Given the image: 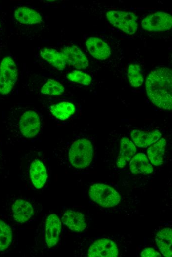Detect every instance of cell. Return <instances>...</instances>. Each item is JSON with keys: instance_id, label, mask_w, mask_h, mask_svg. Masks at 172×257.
Returning a JSON list of instances; mask_svg holds the SVG:
<instances>
[{"instance_id": "1", "label": "cell", "mask_w": 172, "mask_h": 257, "mask_svg": "<svg viewBox=\"0 0 172 257\" xmlns=\"http://www.w3.org/2000/svg\"><path fill=\"white\" fill-rule=\"evenodd\" d=\"M172 73L168 68L156 69L149 74L145 83L150 100L158 107L167 110L172 108Z\"/></svg>"}, {"instance_id": "2", "label": "cell", "mask_w": 172, "mask_h": 257, "mask_svg": "<svg viewBox=\"0 0 172 257\" xmlns=\"http://www.w3.org/2000/svg\"><path fill=\"white\" fill-rule=\"evenodd\" d=\"M93 149L92 143L87 139H78L72 144L68 153L71 164L77 169L88 167L93 158Z\"/></svg>"}, {"instance_id": "3", "label": "cell", "mask_w": 172, "mask_h": 257, "mask_svg": "<svg viewBox=\"0 0 172 257\" xmlns=\"http://www.w3.org/2000/svg\"><path fill=\"white\" fill-rule=\"evenodd\" d=\"M88 194L92 201L103 207H114L120 201V195L116 190L102 183L92 185Z\"/></svg>"}, {"instance_id": "4", "label": "cell", "mask_w": 172, "mask_h": 257, "mask_svg": "<svg viewBox=\"0 0 172 257\" xmlns=\"http://www.w3.org/2000/svg\"><path fill=\"white\" fill-rule=\"evenodd\" d=\"M109 22L124 32L132 35L138 27L137 16L132 12L123 11H110L106 13Z\"/></svg>"}, {"instance_id": "5", "label": "cell", "mask_w": 172, "mask_h": 257, "mask_svg": "<svg viewBox=\"0 0 172 257\" xmlns=\"http://www.w3.org/2000/svg\"><path fill=\"white\" fill-rule=\"evenodd\" d=\"M17 69L14 60L4 57L0 65V94L6 95L12 90L17 77Z\"/></svg>"}, {"instance_id": "6", "label": "cell", "mask_w": 172, "mask_h": 257, "mask_svg": "<svg viewBox=\"0 0 172 257\" xmlns=\"http://www.w3.org/2000/svg\"><path fill=\"white\" fill-rule=\"evenodd\" d=\"M18 125L22 135L27 138H32L37 136L40 131L41 119L35 111L28 110L20 116Z\"/></svg>"}, {"instance_id": "7", "label": "cell", "mask_w": 172, "mask_h": 257, "mask_svg": "<svg viewBox=\"0 0 172 257\" xmlns=\"http://www.w3.org/2000/svg\"><path fill=\"white\" fill-rule=\"evenodd\" d=\"M141 26L144 29L148 31L168 30L172 26V16L165 12H156L146 16L142 21Z\"/></svg>"}, {"instance_id": "8", "label": "cell", "mask_w": 172, "mask_h": 257, "mask_svg": "<svg viewBox=\"0 0 172 257\" xmlns=\"http://www.w3.org/2000/svg\"><path fill=\"white\" fill-rule=\"evenodd\" d=\"M87 255L90 257H116L118 249L112 240L102 238L95 241L89 248Z\"/></svg>"}, {"instance_id": "9", "label": "cell", "mask_w": 172, "mask_h": 257, "mask_svg": "<svg viewBox=\"0 0 172 257\" xmlns=\"http://www.w3.org/2000/svg\"><path fill=\"white\" fill-rule=\"evenodd\" d=\"M60 52L66 63L77 69H85L88 66V60L86 56L76 46H65L61 49Z\"/></svg>"}, {"instance_id": "10", "label": "cell", "mask_w": 172, "mask_h": 257, "mask_svg": "<svg viewBox=\"0 0 172 257\" xmlns=\"http://www.w3.org/2000/svg\"><path fill=\"white\" fill-rule=\"evenodd\" d=\"M61 230V222L55 214H49L45 221V240L48 248L55 246L58 242Z\"/></svg>"}, {"instance_id": "11", "label": "cell", "mask_w": 172, "mask_h": 257, "mask_svg": "<svg viewBox=\"0 0 172 257\" xmlns=\"http://www.w3.org/2000/svg\"><path fill=\"white\" fill-rule=\"evenodd\" d=\"M86 44L90 54L96 59L105 60L111 55L110 47L107 43L99 38H89L86 41Z\"/></svg>"}, {"instance_id": "12", "label": "cell", "mask_w": 172, "mask_h": 257, "mask_svg": "<svg viewBox=\"0 0 172 257\" xmlns=\"http://www.w3.org/2000/svg\"><path fill=\"white\" fill-rule=\"evenodd\" d=\"M61 219L64 225L74 232H82L86 226L84 215L78 211L71 210L66 211Z\"/></svg>"}, {"instance_id": "13", "label": "cell", "mask_w": 172, "mask_h": 257, "mask_svg": "<svg viewBox=\"0 0 172 257\" xmlns=\"http://www.w3.org/2000/svg\"><path fill=\"white\" fill-rule=\"evenodd\" d=\"M30 177L32 184L37 189L42 188L45 184L47 173L44 164L39 159L31 163L29 170Z\"/></svg>"}, {"instance_id": "14", "label": "cell", "mask_w": 172, "mask_h": 257, "mask_svg": "<svg viewBox=\"0 0 172 257\" xmlns=\"http://www.w3.org/2000/svg\"><path fill=\"white\" fill-rule=\"evenodd\" d=\"M12 210L14 219L20 223L27 222L34 214L33 208L30 203L21 199L15 201Z\"/></svg>"}, {"instance_id": "15", "label": "cell", "mask_w": 172, "mask_h": 257, "mask_svg": "<svg viewBox=\"0 0 172 257\" xmlns=\"http://www.w3.org/2000/svg\"><path fill=\"white\" fill-rule=\"evenodd\" d=\"M131 137L136 145L141 148H147L160 139L162 136L158 130L146 132L134 129L131 132Z\"/></svg>"}, {"instance_id": "16", "label": "cell", "mask_w": 172, "mask_h": 257, "mask_svg": "<svg viewBox=\"0 0 172 257\" xmlns=\"http://www.w3.org/2000/svg\"><path fill=\"white\" fill-rule=\"evenodd\" d=\"M137 151L134 143L127 137H123L120 141V149L116 165L118 168H123L134 156Z\"/></svg>"}, {"instance_id": "17", "label": "cell", "mask_w": 172, "mask_h": 257, "mask_svg": "<svg viewBox=\"0 0 172 257\" xmlns=\"http://www.w3.org/2000/svg\"><path fill=\"white\" fill-rule=\"evenodd\" d=\"M129 168L134 174H147L153 172V168L146 156L142 153L135 154L131 159Z\"/></svg>"}, {"instance_id": "18", "label": "cell", "mask_w": 172, "mask_h": 257, "mask_svg": "<svg viewBox=\"0 0 172 257\" xmlns=\"http://www.w3.org/2000/svg\"><path fill=\"white\" fill-rule=\"evenodd\" d=\"M14 15L19 22L23 24L33 25L43 22L41 15L35 10L28 7L17 8Z\"/></svg>"}, {"instance_id": "19", "label": "cell", "mask_w": 172, "mask_h": 257, "mask_svg": "<svg viewBox=\"0 0 172 257\" xmlns=\"http://www.w3.org/2000/svg\"><path fill=\"white\" fill-rule=\"evenodd\" d=\"M155 241L164 256L172 257V230L171 228H165L160 230L156 234Z\"/></svg>"}, {"instance_id": "20", "label": "cell", "mask_w": 172, "mask_h": 257, "mask_svg": "<svg viewBox=\"0 0 172 257\" xmlns=\"http://www.w3.org/2000/svg\"><path fill=\"white\" fill-rule=\"evenodd\" d=\"M41 57L59 70H63L67 64L60 52L52 48H45L40 52Z\"/></svg>"}, {"instance_id": "21", "label": "cell", "mask_w": 172, "mask_h": 257, "mask_svg": "<svg viewBox=\"0 0 172 257\" xmlns=\"http://www.w3.org/2000/svg\"><path fill=\"white\" fill-rule=\"evenodd\" d=\"M166 141L162 138L152 145L147 150L149 160L154 165L159 166L163 162Z\"/></svg>"}, {"instance_id": "22", "label": "cell", "mask_w": 172, "mask_h": 257, "mask_svg": "<svg viewBox=\"0 0 172 257\" xmlns=\"http://www.w3.org/2000/svg\"><path fill=\"white\" fill-rule=\"evenodd\" d=\"M75 105L69 102H61L53 105L50 107V111L56 118L65 120L75 112Z\"/></svg>"}, {"instance_id": "23", "label": "cell", "mask_w": 172, "mask_h": 257, "mask_svg": "<svg viewBox=\"0 0 172 257\" xmlns=\"http://www.w3.org/2000/svg\"><path fill=\"white\" fill-rule=\"evenodd\" d=\"M128 77L129 83L134 88L141 86L144 81L141 69L137 64H130L129 66Z\"/></svg>"}, {"instance_id": "24", "label": "cell", "mask_w": 172, "mask_h": 257, "mask_svg": "<svg viewBox=\"0 0 172 257\" xmlns=\"http://www.w3.org/2000/svg\"><path fill=\"white\" fill-rule=\"evenodd\" d=\"M64 92V87L62 85L52 79H49L41 89V93L48 95L58 96Z\"/></svg>"}, {"instance_id": "25", "label": "cell", "mask_w": 172, "mask_h": 257, "mask_svg": "<svg viewBox=\"0 0 172 257\" xmlns=\"http://www.w3.org/2000/svg\"><path fill=\"white\" fill-rule=\"evenodd\" d=\"M12 239L10 227L0 220V251L6 250L10 246Z\"/></svg>"}, {"instance_id": "26", "label": "cell", "mask_w": 172, "mask_h": 257, "mask_svg": "<svg viewBox=\"0 0 172 257\" xmlns=\"http://www.w3.org/2000/svg\"><path fill=\"white\" fill-rule=\"evenodd\" d=\"M66 77L71 81L85 85H89L92 80L89 74L77 70L67 74Z\"/></svg>"}, {"instance_id": "27", "label": "cell", "mask_w": 172, "mask_h": 257, "mask_svg": "<svg viewBox=\"0 0 172 257\" xmlns=\"http://www.w3.org/2000/svg\"><path fill=\"white\" fill-rule=\"evenodd\" d=\"M141 256L143 257H161V254L152 248H147L144 249L141 253Z\"/></svg>"}, {"instance_id": "28", "label": "cell", "mask_w": 172, "mask_h": 257, "mask_svg": "<svg viewBox=\"0 0 172 257\" xmlns=\"http://www.w3.org/2000/svg\"></svg>"}]
</instances>
